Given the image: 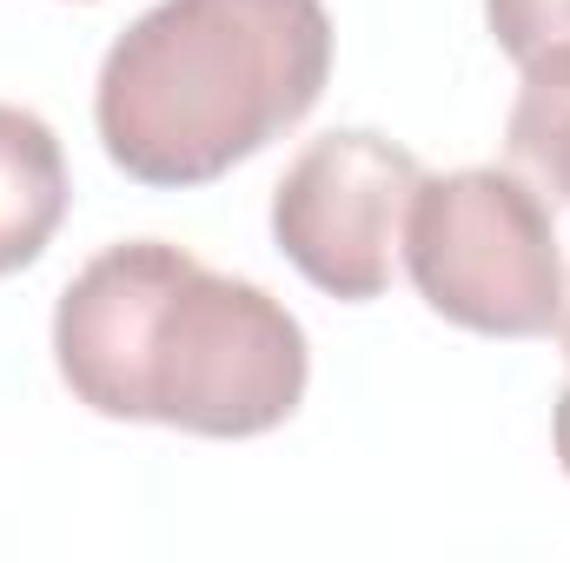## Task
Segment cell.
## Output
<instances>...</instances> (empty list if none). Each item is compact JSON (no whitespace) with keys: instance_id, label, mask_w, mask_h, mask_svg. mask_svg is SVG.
I'll return each instance as SVG.
<instances>
[{"instance_id":"obj_1","label":"cell","mask_w":570,"mask_h":563,"mask_svg":"<svg viewBox=\"0 0 570 563\" xmlns=\"http://www.w3.org/2000/svg\"><path fill=\"white\" fill-rule=\"evenodd\" d=\"M53 365L87 412L193 437L279 431L312 378L305 325L266 285L206 273L166 239L107 246L73 273Z\"/></svg>"},{"instance_id":"obj_8","label":"cell","mask_w":570,"mask_h":563,"mask_svg":"<svg viewBox=\"0 0 570 563\" xmlns=\"http://www.w3.org/2000/svg\"><path fill=\"white\" fill-rule=\"evenodd\" d=\"M551 437H558V464L570 471V385L558 392V418H551Z\"/></svg>"},{"instance_id":"obj_3","label":"cell","mask_w":570,"mask_h":563,"mask_svg":"<svg viewBox=\"0 0 570 563\" xmlns=\"http://www.w3.org/2000/svg\"><path fill=\"white\" fill-rule=\"evenodd\" d=\"M399 246L419 298L464 332L544 338L564 312L551 199L518 166H458L419 179Z\"/></svg>"},{"instance_id":"obj_9","label":"cell","mask_w":570,"mask_h":563,"mask_svg":"<svg viewBox=\"0 0 570 563\" xmlns=\"http://www.w3.org/2000/svg\"><path fill=\"white\" fill-rule=\"evenodd\" d=\"M558 338H564V358H570V279H564V312H558Z\"/></svg>"},{"instance_id":"obj_2","label":"cell","mask_w":570,"mask_h":563,"mask_svg":"<svg viewBox=\"0 0 570 563\" xmlns=\"http://www.w3.org/2000/svg\"><path fill=\"white\" fill-rule=\"evenodd\" d=\"M325 80V0H159L107 47L94 120L127 179L206 186L298 127Z\"/></svg>"},{"instance_id":"obj_4","label":"cell","mask_w":570,"mask_h":563,"mask_svg":"<svg viewBox=\"0 0 570 563\" xmlns=\"http://www.w3.org/2000/svg\"><path fill=\"white\" fill-rule=\"evenodd\" d=\"M419 179L425 166L372 127L325 134L285 166L273 192V239L318 292L365 305L392 285V253L405 239Z\"/></svg>"},{"instance_id":"obj_6","label":"cell","mask_w":570,"mask_h":563,"mask_svg":"<svg viewBox=\"0 0 570 563\" xmlns=\"http://www.w3.org/2000/svg\"><path fill=\"white\" fill-rule=\"evenodd\" d=\"M504 152L538 192L570 206V53L524 67V87H518L511 127H504Z\"/></svg>"},{"instance_id":"obj_7","label":"cell","mask_w":570,"mask_h":563,"mask_svg":"<svg viewBox=\"0 0 570 563\" xmlns=\"http://www.w3.org/2000/svg\"><path fill=\"white\" fill-rule=\"evenodd\" d=\"M484 20L518 67L570 53V0H484Z\"/></svg>"},{"instance_id":"obj_5","label":"cell","mask_w":570,"mask_h":563,"mask_svg":"<svg viewBox=\"0 0 570 563\" xmlns=\"http://www.w3.org/2000/svg\"><path fill=\"white\" fill-rule=\"evenodd\" d=\"M67 152L27 107H0V279L33 266L67 219Z\"/></svg>"}]
</instances>
